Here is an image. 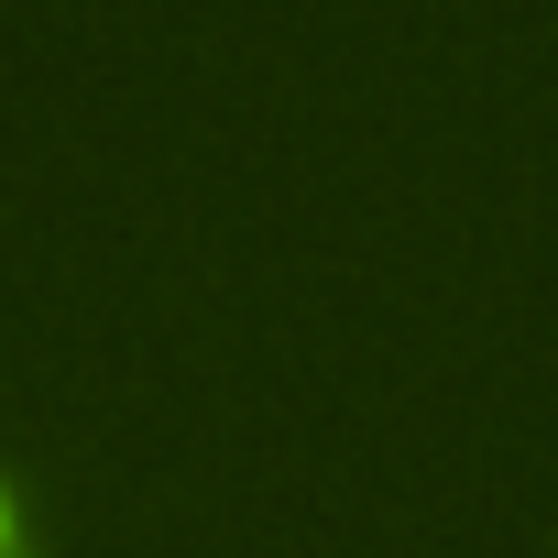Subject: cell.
<instances>
[{
    "mask_svg": "<svg viewBox=\"0 0 558 558\" xmlns=\"http://www.w3.org/2000/svg\"><path fill=\"white\" fill-rule=\"evenodd\" d=\"M12 536H23V493H12V482H0V547H12Z\"/></svg>",
    "mask_w": 558,
    "mask_h": 558,
    "instance_id": "cell-1",
    "label": "cell"
}]
</instances>
